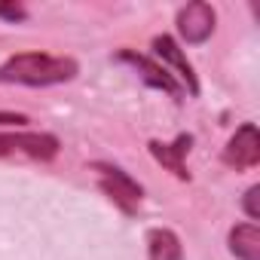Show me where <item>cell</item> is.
Instances as JSON below:
<instances>
[{"mask_svg": "<svg viewBox=\"0 0 260 260\" xmlns=\"http://www.w3.org/2000/svg\"><path fill=\"white\" fill-rule=\"evenodd\" d=\"M80 64L74 58H55L46 52H19L0 64V83L16 86H55L74 80Z\"/></svg>", "mask_w": 260, "mask_h": 260, "instance_id": "cell-1", "label": "cell"}, {"mask_svg": "<svg viewBox=\"0 0 260 260\" xmlns=\"http://www.w3.org/2000/svg\"><path fill=\"white\" fill-rule=\"evenodd\" d=\"M98 172V184L104 190V196H110L125 214H135L141 208V199H144V187L128 175L122 172L119 166H110V162H95L92 166Z\"/></svg>", "mask_w": 260, "mask_h": 260, "instance_id": "cell-2", "label": "cell"}, {"mask_svg": "<svg viewBox=\"0 0 260 260\" xmlns=\"http://www.w3.org/2000/svg\"><path fill=\"white\" fill-rule=\"evenodd\" d=\"M58 150H61V144L49 132H10V135H0V156L25 153L31 159L49 162V159L58 156Z\"/></svg>", "mask_w": 260, "mask_h": 260, "instance_id": "cell-3", "label": "cell"}, {"mask_svg": "<svg viewBox=\"0 0 260 260\" xmlns=\"http://www.w3.org/2000/svg\"><path fill=\"white\" fill-rule=\"evenodd\" d=\"M214 22H217L214 7L205 4V0H193V4L181 7V13H178V34L184 43L199 46L214 34Z\"/></svg>", "mask_w": 260, "mask_h": 260, "instance_id": "cell-4", "label": "cell"}, {"mask_svg": "<svg viewBox=\"0 0 260 260\" xmlns=\"http://www.w3.org/2000/svg\"><path fill=\"white\" fill-rule=\"evenodd\" d=\"M223 162L230 169H236V172L254 169L260 162V132H257L254 122H242L236 128V135L223 147Z\"/></svg>", "mask_w": 260, "mask_h": 260, "instance_id": "cell-5", "label": "cell"}, {"mask_svg": "<svg viewBox=\"0 0 260 260\" xmlns=\"http://www.w3.org/2000/svg\"><path fill=\"white\" fill-rule=\"evenodd\" d=\"M116 58L125 61V64H132V68L141 74V80H144L147 86L162 89V92H169V95H181V86H178V80L172 77V71H169L166 64L153 61L150 55H138V52H132V49H122Z\"/></svg>", "mask_w": 260, "mask_h": 260, "instance_id": "cell-6", "label": "cell"}, {"mask_svg": "<svg viewBox=\"0 0 260 260\" xmlns=\"http://www.w3.org/2000/svg\"><path fill=\"white\" fill-rule=\"evenodd\" d=\"M153 55L156 58H162L166 64H172L175 71H178V77L184 80V86H187V92L190 95H199V83H196V74H193V64L187 61V55H184V49L169 37V34H162V37H153Z\"/></svg>", "mask_w": 260, "mask_h": 260, "instance_id": "cell-7", "label": "cell"}, {"mask_svg": "<svg viewBox=\"0 0 260 260\" xmlns=\"http://www.w3.org/2000/svg\"><path fill=\"white\" fill-rule=\"evenodd\" d=\"M190 144H193V135H178L172 144H162V141H150V153L159 166H166L175 178L181 181H190V172L184 166V156L190 153Z\"/></svg>", "mask_w": 260, "mask_h": 260, "instance_id": "cell-8", "label": "cell"}, {"mask_svg": "<svg viewBox=\"0 0 260 260\" xmlns=\"http://www.w3.org/2000/svg\"><path fill=\"white\" fill-rule=\"evenodd\" d=\"M230 251L239 260H260V230H257V223H236L230 230Z\"/></svg>", "mask_w": 260, "mask_h": 260, "instance_id": "cell-9", "label": "cell"}, {"mask_svg": "<svg viewBox=\"0 0 260 260\" xmlns=\"http://www.w3.org/2000/svg\"><path fill=\"white\" fill-rule=\"evenodd\" d=\"M147 251H150V260H181L184 257L181 239L172 230H159V226L147 233Z\"/></svg>", "mask_w": 260, "mask_h": 260, "instance_id": "cell-10", "label": "cell"}, {"mask_svg": "<svg viewBox=\"0 0 260 260\" xmlns=\"http://www.w3.org/2000/svg\"><path fill=\"white\" fill-rule=\"evenodd\" d=\"M257 196H260V187H248V193H245V214L251 217V220H257L260 217V208H257Z\"/></svg>", "mask_w": 260, "mask_h": 260, "instance_id": "cell-11", "label": "cell"}, {"mask_svg": "<svg viewBox=\"0 0 260 260\" xmlns=\"http://www.w3.org/2000/svg\"><path fill=\"white\" fill-rule=\"evenodd\" d=\"M28 122V116L25 113H13V110H0V125H16V128H22Z\"/></svg>", "mask_w": 260, "mask_h": 260, "instance_id": "cell-12", "label": "cell"}, {"mask_svg": "<svg viewBox=\"0 0 260 260\" xmlns=\"http://www.w3.org/2000/svg\"><path fill=\"white\" fill-rule=\"evenodd\" d=\"M0 19H10V22H25V19H28V13H25L22 7L10 4V7H0Z\"/></svg>", "mask_w": 260, "mask_h": 260, "instance_id": "cell-13", "label": "cell"}]
</instances>
